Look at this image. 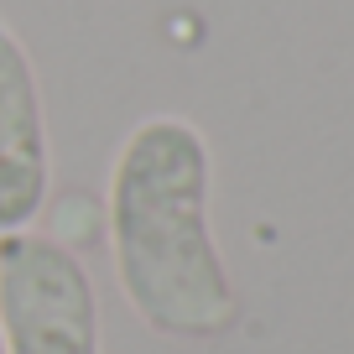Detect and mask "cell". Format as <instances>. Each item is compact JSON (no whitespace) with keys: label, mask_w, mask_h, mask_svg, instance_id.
Here are the masks:
<instances>
[{"label":"cell","mask_w":354,"mask_h":354,"mask_svg":"<svg viewBox=\"0 0 354 354\" xmlns=\"http://www.w3.org/2000/svg\"><path fill=\"white\" fill-rule=\"evenodd\" d=\"M209 141L183 115L141 120L110 167V255L131 313L167 339H219L240 318L209 224Z\"/></svg>","instance_id":"cell-1"},{"label":"cell","mask_w":354,"mask_h":354,"mask_svg":"<svg viewBox=\"0 0 354 354\" xmlns=\"http://www.w3.org/2000/svg\"><path fill=\"white\" fill-rule=\"evenodd\" d=\"M0 354H100L94 281L53 234H0Z\"/></svg>","instance_id":"cell-2"},{"label":"cell","mask_w":354,"mask_h":354,"mask_svg":"<svg viewBox=\"0 0 354 354\" xmlns=\"http://www.w3.org/2000/svg\"><path fill=\"white\" fill-rule=\"evenodd\" d=\"M53 183L47 115L21 37L0 21V234L32 230Z\"/></svg>","instance_id":"cell-3"}]
</instances>
